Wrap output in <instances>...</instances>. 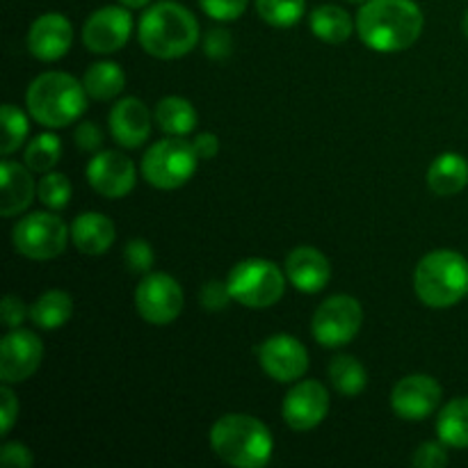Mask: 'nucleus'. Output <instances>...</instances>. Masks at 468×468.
Instances as JSON below:
<instances>
[{
  "mask_svg": "<svg viewBox=\"0 0 468 468\" xmlns=\"http://www.w3.org/2000/svg\"><path fill=\"white\" fill-rule=\"evenodd\" d=\"M356 35L375 53H400L420 39L425 16L414 0H366L356 14Z\"/></svg>",
  "mask_w": 468,
  "mask_h": 468,
  "instance_id": "f257e3e1",
  "label": "nucleus"
},
{
  "mask_svg": "<svg viewBox=\"0 0 468 468\" xmlns=\"http://www.w3.org/2000/svg\"><path fill=\"white\" fill-rule=\"evenodd\" d=\"M137 39L144 53L155 59L186 58L201 39L199 21L183 5L174 0H160L142 14Z\"/></svg>",
  "mask_w": 468,
  "mask_h": 468,
  "instance_id": "f03ea898",
  "label": "nucleus"
},
{
  "mask_svg": "<svg viewBox=\"0 0 468 468\" xmlns=\"http://www.w3.org/2000/svg\"><path fill=\"white\" fill-rule=\"evenodd\" d=\"M210 448L229 466L263 468L274 452L272 432L250 414H227L210 428Z\"/></svg>",
  "mask_w": 468,
  "mask_h": 468,
  "instance_id": "7ed1b4c3",
  "label": "nucleus"
},
{
  "mask_svg": "<svg viewBox=\"0 0 468 468\" xmlns=\"http://www.w3.org/2000/svg\"><path fill=\"white\" fill-rule=\"evenodd\" d=\"M87 101H90V94L85 85L64 71L41 73L26 91L27 114L50 131L67 128L78 122L85 114Z\"/></svg>",
  "mask_w": 468,
  "mask_h": 468,
  "instance_id": "20e7f679",
  "label": "nucleus"
},
{
  "mask_svg": "<svg viewBox=\"0 0 468 468\" xmlns=\"http://www.w3.org/2000/svg\"><path fill=\"white\" fill-rule=\"evenodd\" d=\"M416 297L430 309H451L468 295V261L452 250H437L419 261Z\"/></svg>",
  "mask_w": 468,
  "mask_h": 468,
  "instance_id": "39448f33",
  "label": "nucleus"
},
{
  "mask_svg": "<svg viewBox=\"0 0 468 468\" xmlns=\"http://www.w3.org/2000/svg\"><path fill=\"white\" fill-rule=\"evenodd\" d=\"M199 160L192 142L167 135L146 149L140 172L155 190H178L195 176Z\"/></svg>",
  "mask_w": 468,
  "mask_h": 468,
  "instance_id": "423d86ee",
  "label": "nucleus"
},
{
  "mask_svg": "<svg viewBox=\"0 0 468 468\" xmlns=\"http://www.w3.org/2000/svg\"><path fill=\"white\" fill-rule=\"evenodd\" d=\"M286 272L268 259H245L229 272L227 283L233 300L245 309H270L286 292Z\"/></svg>",
  "mask_w": 468,
  "mask_h": 468,
  "instance_id": "0eeeda50",
  "label": "nucleus"
},
{
  "mask_svg": "<svg viewBox=\"0 0 468 468\" xmlns=\"http://www.w3.org/2000/svg\"><path fill=\"white\" fill-rule=\"evenodd\" d=\"M71 238V227H67L55 210H37L27 213L14 224L12 245L21 256L30 261H53L64 254Z\"/></svg>",
  "mask_w": 468,
  "mask_h": 468,
  "instance_id": "6e6552de",
  "label": "nucleus"
},
{
  "mask_svg": "<svg viewBox=\"0 0 468 468\" xmlns=\"http://www.w3.org/2000/svg\"><path fill=\"white\" fill-rule=\"evenodd\" d=\"M364 324V309L352 295H332L315 309L311 334L318 346L336 350L356 338Z\"/></svg>",
  "mask_w": 468,
  "mask_h": 468,
  "instance_id": "1a4fd4ad",
  "label": "nucleus"
},
{
  "mask_svg": "<svg viewBox=\"0 0 468 468\" xmlns=\"http://www.w3.org/2000/svg\"><path fill=\"white\" fill-rule=\"evenodd\" d=\"M186 295L172 274L149 272L142 277L135 291V306L142 320L155 327L172 324L183 314Z\"/></svg>",
  "mask_w": 468,
  "mask_h": 468,
  "instance_id": "9d476101",
  "label": "nucleus"
},
{
  "mask_svg": "<svg viewBox=\"0 0 468 468\" xmlns=\"http://www.w3.org/2000/svg\"><path fill=\"white\" fill-rule=\"evenodd\" d=\"M256 352L263 373L279 384L300 382L309 370V352L304 343L291 334L268 336Z\"/></svg>",
  "mask_w": 468,
  "mask_h": 468,
  "instance_id": "9b49d317",
  "label": "nucleus"
},
{
  "mask_svg": "<svg viewBox=\"0 0 468 468\" xmlns=\"http://www.w3.org/2000/svg\"><path fill=\"white\" fill-rule=\"evenodd\" d=\"M133 35V16L123 5L96 9L82 26V44L90 53L110 55L122 50Z\"/></svg>",
  "mask_w": 468,
  "mask_h": 468,
  "instance_id": "f8f14e48",
  "label": "nucleus"
},
{
  "mask_svg": "<svg viewBox=\"0 0 468 468\" xmlns=\"http://www.w3.org/2000/svg\"><path fill=\"white\" fill-rule=\"evenodd\" d=\"M44 343L30 329H9L0 343V379L3 384H23L39 370Z\"/></svg>",
  "mask_w": 468,
  "mask_h": 468,
  "instance_id": "ddd939ff",
  "label": "nucleus"
},
{
  "mask_svg": "<svg viewBox=\"0 0 468 468\" xmlns=\"http://www.w3.org/2000/svg\"><path fill=\"white\" fill-rule=\"evenodd\" d=\"M85 176L96 195L105 199H123L135 187L137 169L122 151H99L87 163Z\"/></svg>",
  "mask_w": 468,
  "mask_h": 468,
  "instance_id": "4468645a",
  "label": "nucleus"
},
{
  "mask_svg": "<svg viewBox=\"0 0 468 468\" xmlns=\"http://www.w3.org/2000/svg\"><path fill=\"white\" fill-rule=\"evenodd\" d=\"M329 405L332 402L324 384L318 379H300L283 398L282 416L295 432H311L327 419Z\"/></svg>",
  "mask_w": 468,
  "mask_h": 468,
  "instance_id": "2eb2a0df",
  "label": "nucleus"
},
{
  "mask_svg": "<svg viewBox=\"0 0 468 468\" xmlns=\"http://www.w3.org/2000/svg\"><path fill=\"white\" fill-rule=\"evenodd\" d=\"M443 398V388L432 375L414 373L402 378L391 391V410L398 419L419 420L430 419L439 410Z\"/></svg>",
  "mask_w": 468,
  "mask_h": 468,
  "instance_id": "dca6fc26",
  "label": "nucleus"
},
{
  "mask_svg": "<svg viewBox=\"0 0 468 468\" xmlns=\"http://www.w3.org/2000/svg\"><path fill=\"white\" fill-rule=\"evenodd\" d=\"M73 44V27L64 14L48 12L37 16L27 30V50L41 62H58Z\"/></svg>",
  "mask_w": 468,
  "mask_h": 468,
  "instance_id": "f3484780",
  "label": "nucleus"
},
{
  "mask_svg": "<svg viewBox=\"0 0 468 468\" xmlns=\"http://www.w3.org/2000/svg\"><path fill=\"white\" fill-rule=\"evenodd\" d=\"M110 135L123 149H140L151 135V112L137 96H123L110 108Z\"/></svg>",
  "mask_w": 468,
  "mask_h": 468,
  "instance_id": "a211bd4d",
  "label": "nucleus"
},
{
  "mask_svg": "<svg viewBox=\"0 0 468 468\" xmlns=\"http://www.w3.org/2000/svg\"><path fill=\"white\" fill-rule=\"evenodd\" d=\"M283 272H286L288 282L297 291L306 292V295H315V292L324 291V286L332 279V263H329V259L320 250L302 245L295 247L286 256Z\"/></svg>",
  "mask_w": 468,
  "mask_h": 468,
  "instance_id": "6ab92c4d",
  "label": "nucleus"
},
{
  "mask_svg": "<svg viewBox=\"0 0 468 468\" xmlns=\"http://www.w3.org/2000/svg\"><path fill=\"white\" fill-rule=\"evenodd\" d=\"M32 169L16 160L5 158L0 165V183H3V197H0V215L3 218H16L26 213L37 197V183L32 178Z\"/></svg>",
  "mask_w": 468,
  "mask_h": 468,
  "instance_id": "aec40b11",
  "label": "nucleus"
},
{
  "mask_svg": "<svg viewBox=\"0 0 468 468\" xmlns=\"http://www.w3.org/2000/svg\"><path fill=\"white\" fill-rule=\"evenodd\" d=\"M114 222L103 213H80L71 224V240L85 256H103L114 245Z\"/></svg>",
  "mask_w": 468,
  "mask_h": 468,
  "instance_id": "412c9836",
  "label": "nucleus"
},
{
  "mask_svg": "<svg viewBox=\"0 0 468 468\" xmlns=\"http://www.w3.org/2000/svg\"><path fill=\"white\" fill-rule=\"evenodd\" d=\"M468 186V160L455 151L437 155L428 169V187L439 197H455Z\"/></svg>",
  "mask_w": 468,
  "mask_h": 468,
  "instance_id": "4be33fe9",
  "label": "nucleus"
},
{
  "mask_svg": "<svg viewBox=\"0 0 468 468\" xmlns=\"http://www.w3.org/2000/svg\"><path fill=\"white\" fill-rule=\"evenodd\" d=\"M73 315V297L67 291H46L30 304V323L44 332L62 329Z\"/></svg>",
  "mask_w": 468,
  "mask_h": 468,
  "instance_id": "5701e85b",
  "label": "nucleus"
},
{
  "mask_svg": "<svg viewBox=\"0 0 468 468\" xmlns=\"http://www.w3.org/2000/svg\"><path fill=\"white\" fill-rule=\"evenodd\" d=\"M155 123L163 133L176 137H186L195 133L197 123H199V114L197 108L183 96H165L158 101L154 112Z\"/></svg>",
  "mask_w": 468,
  "mask_h": 468,
  "instance_id": "b1692460",
  "label": "nucleus"
},
{
  "mask_svg": "<svg viewBox=\"0 0 468 468\" xmlns=\"http://www.w3.org/2000/svg\"><path fill=\"white\" fill-rule=\"evenodd\" d=\"M311 32L324 44H343L356 30V23H352L350 14L338 5H318L309 16Z\"/></svg>",
  "mask_w": 468,
  "mask_h": 468,
  "instance_id": "393cba45",
  "label": "nucleus"
},
{
  "mask_svg": "<svg viewBox=\"0 0 468 468\" xmlns=\"http://www.w3.org/2000/svg\"><path fill=\"white\" fill-rule=\"evenodd\" d=\"M82 85H85L90 99L112 101L126 87V73L117 62L103 59V62H96L87 69L85 76H82Z\"/></svg>",
  "mask_w": 468,
  "mask_h": 468,
  "instance_id": "a878e982",
  "label": "nucleus"
},
{
  "mask_svg": "<svg viewBox=\"0 0 468 468\" xmlns=\"http://www.w3.org/2000/svg\"><path fill=\"white\" fill-rule=\"evenodd\" d=\"M439 441L448 448L466 451L468 448V398H455L441 407L437 419Z\"/></svg>",
  "mask_w": 468,
  "mask_h": 468,
  "instance_id": "bb28decb",
  "label": "nucleus"
},
{
  "mask_svg": "<svg viewBox=\"0 0 468 468\" xmlns=\"http://www.w3.org/2000/svg\"><path fill=\"white\" fill-rule=\"evenodd\" d=\"M329 382H332L334 391L341 393L346 398H356L366 387H368V373L366 366L361 364L356 356L338 355L334 356L332 364L327 368Z\"/></svg>",
  "mask_w": 468,
  "mask_h": 468,
  "instance_id": "cd10ccee",
  "label": "nucleus"
},
{
  "mask_svg": "<svg viewBox=\"0 0 468 468\" xmlns=\"http://www.w3.org/2000/svg\"><path fill=\"white\" fill-rule=\"evenodd\" d=\"M59 158H62V140L55 133H41V135L32 137L23 154V160L35 174L53 172Z\"/></svg>",
  "mask_w": 468,
  "mask_h": 468,
  "instance_id": "c85d7f7f",
  "label": "nucleus"
},
{
  "mask_svg": "<svg viewBox=\"0 0 468 468\" xmlns=\"http://www.w3.org/2000/svg\"><path fill=\"white\" fill-rule=\"evenodd\" d=\"M0 119H3L0 154H3L5 158H9V155H12L14 151L21 149L23 142L27 140V133H30V122H27V114L14 103L3 105V110H0Z\"/></svg>",
  "mask_w": 468,
  "mask_h": 468,
  "instance_id": "c756f323",
  "label": "nucleus"
},
{
  "mask_svg": "<svg viewBox=\"0 0 468 468\" xmlns=\"http://www.w3.org/2000/svg\"><path fill=\"white\" fill-rule=\"evenodd\" d=\"M256 12L268 26L292 27L306 12V0H256Z\"/></svg>",
  "mask_w": 468,
  "mask_h": 468,
  "instance_id": "7c9ffc66",
  "label": "nucleus"
},
{
  "mask_svg": "<svg viewBox=\"0 0 468 468\" xmlns=\"http://www.w3.org/2000/svg\"><path fill=\"white\" fill-rule=\"evenodd\" d=\"M71 181L64 176L62 172H46L41 174L39 183H37V199L46 206L48 210H64L71 201Z\"/></svg>",
  "mask_w": 468,
  "mask_h": 468,
  "instance_id": "2f4dec72",
  "label": "nucleus"
},
{
  "mask_svg": "<svg viewBox=\"0 0 468 468\" xmlns=\"http://www.w3.org/2000/svg\"><path fill=\"white\" fill-rule=\"evenodd\" d=\"M123 263H126V268L131 270V272L144 277V274L151 272V268H154L155 263L154 247L146 240H142V238H135V240H131L123 247Z\"/></svg>",
  "mask_w": 468,
  "mask_h": 468,
  "instance_id": "473e14b6",
  "label": "nucleus"
},
{
  "mask_svg": "<svg viewBox=\"0 0 468 468\" xmlns=\"http://www.w3.org/2000/svg\"><path fill=\"white\" fill-rule=\"evenodd\" d=\"M250 0H199V7L208 14L213 21L231 23L245 14Z\"/></svg>",
  "mask_w": 468,
  "mask_h": 468,
  "instance_id": "72a5a7b5",
  "label": "nucleus"
},
{
  "mask_svg": "<svg viewBox=\"0 0 468 468\" xmlns=\"http://www.w3.org/2000/svg\"><path fill=\"white\" fill-rule=\"evenodd\" d=\"M233 300L231 291H229V283L227 282H218V279H210L199 292V304L204 306L206 311L210 314H218V311L227 309Z\"/></svg>",
  "mask_w": 468,
  "mask_h": 468,
  "instance_id": "f704fd0d",
  "label": "nucleus"
},
{
  "mask_svg": "<svg viewBox=\"0 0 468 468\" xmlns=\"http://www.w3.org/2000/svg\"><path fill=\"white\" fill-rule=\"evenodd\" d=\"M443 441H425L414 451L411 464L416 468H443L448 466V451Z\"/></svg>",
  "mask_w": 468,
  "mask_h": 468,
  "instance_id": "c9c22d12",
  "label": "nucleus"
},
{
  "mask_svg": "<svg viewBox=\"0 0 468 468\" xmlns=\"http://www.w3.org/2000/svg\"><path fill=\"white\" fill-rule=\"evenodd\" d=\"M233 50V37L227 27H210L204 35V53L210 59H227Z\"/></svg>",
  "mask_w": 468,
  "mask_h": 468,
  "instance_id": "e433bc0d",
  "label": "nucleus"
},
{
  "mask_svg": "<svg viewBox=\"0 0 468 468\" xmlns=\"http://www.w3.org/2000/svg\"><path fill=\"white\" fill-rule=\"evenodd\" d=\"M18 410H21V405H18V398L14 396L12 384H3L0 387V434L3 437L12 432L18 419Z\"/></svg>",
  "mask_w": 468,
  "mask_h": 468,
  "instance_id": "4c0bfd02",
  "label": "nucleus"
},
{
  "mask_svg": "<svg viewBox=\"0 0 468 468\" xmlns=\"http://www.w3.org/2000/svg\"><path fill=\"white\" fill-rule=\"evenodd\" d=\"M73 142H76V146L80 151L94 155L103 146V131L94 122H80L76 126V133H73Z\"/></svg>",
  "mask_w": 468,
  "mask_h": 468,
  "instance_id": "58836bf2",
  "label": "nucleus"
},
{
  "mask_svg": "<svg viewBox=\"0 0 468 468\" xmlns=\"http://www.w3.org/2000/svg\"><path fill=\"white\" fill-rule=\"evenodd\" d=\"M0 315H3V324L7 329H18L26 318H30V306L18 295H5L3 306H0Z\"/></svg>",
  "mask_w": 468,
  "mask_h": 468,
  "instance_id": "ea45409f",
  "label": "nucleus"
},
{
  "mask_svg": "<svg viewBox=\"0 0 468 468\" xmlns=\"http://www.w3.org/2000/svg\"><path fill=\"white\" fill-rule=\"evenodd\" d=\"M0 462L5 468H30L35 464L30 448L21 441H7L0 451Z\"/></svg>",
  "mask_w": 468,
  "mask_h": 468,
  "instance_id": "a19ab883",
  "label": "nucleus"
},
{
  "mask_svg": "<svg viewBox=\"0 0 468 468\" xmlns=\"http://www.w3.org/2000/svg\"><path fill=\"white\" fill-rule=\"evenodd\" d=\"M192 144H195L197 155H199L201 160H210L219 154V137L210 131L199 133V135L192 140Z\"/></svg>",
  "mask_w": 468,
  "mask_h": 468,
  "instance_id": "79ce46f5",
  "label": "nucleus"
},
{
  "mask_svg": "<svg viewBox=\"0 0 468 468\" xmlns=\"http://www.w3.org/2000/svg\"><path fill=\"white\" fill-rule=\"evenodd\" d=\"M149 3L151 0H119V5H123V7H128V9H142V7H146Z\"/></svg>",
  "mask_w": 468,
  "mask_h": 468,
  "instance_id": "37998d69",
  "label": "nucleus"
},
{
  "mask_svg": "<svg viewBox=\"0 0 468 468\" xmlns=\"http://www.w3.org/2000/svg\"><path fill=\"white\" fill-rule=\"evenodd\" d=\"M462 32H464V37L468 39V12L464 14V18H462Z\"/></svg>",
  "mask_w": 468,
  "mask_h": 468,
  "instance_id": "c03bdc74",
  "label": "nucleus"
},
{
  "mask_svg": "<svg viewBox=\"0 0 468 468\" xmlns=\"http://www.w3.org/2000/svg\"><path fill=\"white\" fill-rule=\"evenodd\" d=\"M347 3H366V0H347Z\"/></svg>",
  "mask_w": 468,
  "mask_h": 468,
  "instance_id": "a18cd8bd",
  "label": "nucleus"
}]
</instances>
